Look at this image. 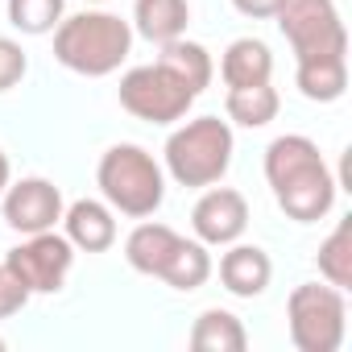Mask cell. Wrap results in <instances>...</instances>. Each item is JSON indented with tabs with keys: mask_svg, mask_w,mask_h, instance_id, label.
<instances>
[{
	"mask_svg": "<svg viewBox=\"0 0 352 352\" xmlns=\"http://www.w3.org/2000/svg\"><path fill=\"white\" fill-rule=\"evenodd\" d=\"M25 71H30V54L21 50V42L0 38V96L13 91V87L25 79Z\"/></svg>",
	"mask_w": 352,
	"mask_h": 352,
	"instance_id": "23",
	"label": "cell"
},
{
	"mask_svg": "<svg viewBox=\"0 0 352 352\" xmlns=\"http://www.w3.org/2000/svg\"><path fill=\"white\" fill-rule=\"evenodd\" d=\"M133 38L137 34L124 17L104 13V9H87V13L63 17L54 25V58L83 79H104V75L124 67Z\"/></svg>",
	"mask_w": 352,
	"mask_h": 352,
	"instance_id": "2",
	"label": "cell"
},
{
	"mask_svg": "<svg viewBox=\"0 0 352 352\" xmlns=\"http://www.w3.org/2000/svg\"><path fill=\"white\" fill-rule=\"evenodd\" d=\"M96 187H100V195L112 212H120L129 220H145L166 199V170L149 149H141L133 141H120V145L100 153Z\"/></svg>",
	"mask_w": 352,
	"mask_h": 352,
	"instance_id": "4",
	"label": "cell"
},
{
	"mask_svg": "<svg viewBox=\"0 0 352 352\" xmlns=\"http://www.w3.org/2000/svg\"><path fill=\"white\" fill-rule=\"evenodd\" d=\"M179 232H174L170 224H153V220H145V224H137L129 236H124V261L137 270V274H145V278H157L162 274V265L170 261V253L179 249Z\"/></svg>",
	"mask_w": 352,
	"mask_h": 352,
	"instance_id": "14",
	"label": "cell"
},
{
	"mask_svg": "<svg viewBox=\"0 0 352 352\" xmlns=\"http://www.w3.org/2000/svg\"><path fill=\"white\" fill-rule=\"evenodd\" d=\"M274 21L294 58H348V30L336 0H282Z\"/></svg>",
	"mask_w": 352,
	"mask_h": 352,
	"instance_id": "7",
	"label": "cell"
},
{
	"mask_svg": "<svg viewBox=\"0 0 352 352\" xmlns=\"http://www.w3.org/2000/svg\"><path fill=\"white\" fill-rule=\"evenodd\" d=\"M87 5H104V0H87Z\"/></svg>",
	"mask_w": 352,
	"mask_h": 352,
	"instance_id": "27",
	"label": "cell"
},
{
	"mask_svg": "<svg viewBox=\"0 0 352 352\" xmlns=\"http://www.w3.org/2000/svg\"><path fill=\"white\" fill-rule=\"evenodd\" d=\"M191 228L195 241H204L208 249H224L232 241L245 236L249 228V199L232 187H204V195L191 208Z\"/></svg>",
	"mask_w": 352,
	"mask_h": 352,
	"instance_id": "10",
	"label": "cell"
},
{
	"mask_svg": "<svg viewBox=\"0 0 352 352\" xmlns=\"http://www.w3.org/2000/svg\"><path fill=\"white\" fill-rule=\"evenodd\" d=\"M63 191L50 183V179H38V174H30V179H17L5 187V195H0V212H5V224L21 236H34V232H50L58 228L63 220Z\"/></svg>",
	"mask_w": 352,
	"mask_h": 352,
	"instance_id": "9",
	"label": "cell"
},
{
	"mask_svg": "<svg viewBox=\"0 0 352 352\" xmlns=\"http://www.w3.org/2000/svg\"><path fill=\"white\" fill-rule=\"evenodd\" d=\"M0 348H5V340H0Z\"/></svg>",
	"mask_w": 352,
	"mask_h": 352,
	"instance_id": "28",
	"label": "cell"
},
{
	"mask_svg": "<svg viewBox=\"0 0 352 352\" xmlns=\"http://www.w3.org/2000/svg\"><path fill=\"white\" fill-rule=\"evenodd\" d=\"M212 253H208V245L204 241H179V249L170 253V261L162 265V282L170 286V290H179V294H191V290H199L208 278H212Z\"/></svg>",
	"mask_w": 352,
	"mask_h": 352,
	"instance_id": "19",
	"label": "cell"
},
{
	"mask_svg": "<svg viewBox=\"0 0 352 352\" xmlns=\"http://www.w3.org/2000/svg\"><path fill=\"white\" fill-rule=\"evenodd\" d=\"M232 9L249 21H270L278 9H282V0H232Z\"/></svg>",
	"mask_w": 352,
	"mask_h": 352,
	"instance_id": "25",
	"label": "cell"
},
{
	"mask_svg": "<svg viewBox=\"0 0 352 352\" xmlns=\"http://www.w3.org/2000/svg\"><path fill=\"white\" fill-rule=\"evenodd\" d=\"M191 348L195 352H245L249 348V331H245V323L232 311L208 307L191 323Z\"/></svg>",
	"mask_w": 352,
	"mask_h": 352,
	"instance_id": "18",
	"label": "cell"
},
{
	"mask_svg": "<svg viewBox=\"0 0 352 352\" xmlns=\"http://www.w3.org/2000/svg\"><path fill=\"white\" fill-rule=\"evenodd\" d=\"M294 83L311 104H336L348 91V58H294Z\"/></svg>",
	"mask_w": 352,
	"mask_h": 352,
	"instance_id": "16",
	"label": "cell"
},
{
	"mask_svg": "<svg viewBox=\"0 0 352 352\" xmlns=\"http://www.w3.org/2000/svg\"><path fill=\"white\" fill-rule=\"evenodd\" d=\"M58 224L79 253H104L116 245V212L104 199H75L71 208H63Z\"/></svg>",
	"mask_w": 352,
	"mask_h": 352,
	"instance_id": "12",
	"label": "cell"
},
{
	"mask_svg": "<svg viewBox=\"0 0 352 352\" xmlns=\"http://www.w3.org/2000/svg\"><path fill=\"white\" fill-rule=\"evenodd\" d=\"M157 63L170 67V71L179 75L195 96H204V91L212 87V75H216V63H212L208 46L191 42L187 34H183V38H174V42H166V46H157Z\"/></svg>",
	"mask_w": 352,
	"mask_h": 352,
	"instance_id": "17",
	"label": "cell"
},
{
	"mask_svg": "<svg viewBox=\"0 0 352 352\" xmlns=\"http://www.w3.org/2000/svg\"><path fill=\"white\" fill-rule=\"evenodd\" d=\"M282 108V96L274 83H257V87H228L224 96V112L232 124L241 129H265Z\"/></svg>",
	"mask_w": 352,
	"mask_h": 352,
	"instance_id": "20",
	"label": "cell"
},
{
	"mask_svg": "<svg viewBox=\"0 0 352 352\" xmlns=\"http://www.w3.org/2000/svg\"><path fill=\"white\" fill-rule=\"evenodd\" d=\"M232 149H236V137H232L228 120H220V116H191L187 120L183 116V124L166 137L162 170L179 187L204 191V187L220 183L224 174H228Z\"/></svg>",
	"mask_w": 352,
	"mask_h": 352,
	"instance_id": "3",
	"label": "cell"
},
{
	"mask_svg": "<svg viewBox=\"0 0 352 352\" xmlns=\"http://www.w3.org/2000/svg\"><path fill=\"white\" fill-rule=\"evenodd\" d=\"M34 294L25 290V282L5 265V261H0V319H9V315H17L25 302H30Z\"/></svg>",
	"mask_w": 352,
	"mask_h": 352,
	"instance_id": "24",
	"label": "cell"
},
{
	"mask_svg": "<svg viewBox=\"0 0 352 352\" xmlns=\"http://www.w3.org/2000/svg\"><path fill=\"white\" fill-rule=\"evenodd\" d=\"M13 183V162H9V153L0 149V195H5V187Z\"/></svg>",
	"mask_w": 352,
	"mask_h": 352,
	"instance_id": "26",
	"label": "cell"
},
{
	"mask_svg": "<svg viewBox=\"0 0 352 352\" xmlns=\"http://www.w3.org/2000/svg\"><path fill=\"white\" fill-rule=\"evenodd\" d=\"M220 79L228 87H257L274 79V54L261 38H236L220 58Z\"/></svg>",
	"mask_w": 352,
	"mask_h": 352,
	"instance_id": "15",
	"label": "cell"
},
{
	"mask_svg": "<svg viewBox=\"0 0 352 352\" xmlns=\"http://www.w3.org/2000/svg\"><path fill=\"white\" fill-rule=\"evenodd\" d=\"M286 327L298 352H340L348 336V302L331 282H302L286 298Z\"/></svg>",
	"mask_w": 352,
	"mask_h": 352,
	"instance_id": "5",
	"label": "cell"
},
{
	"mask_svg": "<svg viewBox=\"0 0 352 352\" xmlns=\"http://www.w3.org/2000/svg\"><path fill=\"white\" fill-rule=\"evenodd\" d=\"M9 25L30 34V38H46L54 34V25L67 13V0H9Z\"/></svg>",
	"mask_w": 352,
	"mask_h": 352,
	"instance_id": "22",
	"label": "cell"
},
{
	"mask_svg": "<svg viewBox=\"0 0 352 352\" xmlns=\"http://www.w3.org/2000/svg\"><path fill=\"white\" fill-rule=\"evenodd\" d=\"M5 265L25 282L30 294H58L67 286V274L75 265V245L63 232H34L17 249L5 253Z\"/></svg>",
	"mask_w": 352,
	"mask_h": 352,
	"instance_id": "8",
	"label": "cell"
},
{
	"mask_svg": "<svg viewBox=\"0 0 352 352\" xmlns=\"http://www.w3.org/2000/svg\"><path fill=\"white\" fill-rule=\"evenodd\" d=\"M265 183L274 191V204L286 212L294 224H315L331 212L336 204V174L323 162L319 145L302 133L274 137L265 149Z\"/></svg>",
	"mask_w": 352,
	"mask_h": 352,
	"instance_id": "1",
	"label": "cell"
},
{
	"mask_svg": "<svg viewBox=\"0 0 352 352\" xmlns=\"http://www.w3.org/2000/svg\"><path fill=\"white\" fill-rule=\"evenodd\" d=\"M191 25V5L187 0H137L133 5V34L153 42V46H166L174 38H183Z\"/></svg>",
	"mask_w": 352,
	"mask_h": 352,
	"instance_id": "13",
	"label": "cell"
},
{
	"mask_svg": "<svg viewBox=\"0 0 352 352\" xmlns=\"http://www.w3.org/2000/svg\"><path fill=\"white\" fill-rule=\"evenodd\" d=\"M270 278H274V261L261 245H224V257H220V286L232 294V298H261L270 290Z\"/></svg>",
	"mask_w": 352,
	"mask_h": 352,
	"instance_id": "11",
	"label": "cell"
},
{
	"mask_svg": "<svg viewBox=\"0 0 352 352\" xmlns=\"http://www.w3.org/2000/svg\"><path fill=\"white\" fill-rule=\"evenodd\" d=\"M319 274H323V282H331L336 290H348L352 286V216H344L336 228H331V236L319 245Z\"/></svg>",
	"mask_w": 352,
	"mask_h": 352,
	"instance_id": "21",
	"label": "cell"
},
{
	"mask_svg": "<svg viewBox=\"0 0 352 352\" xmlns=\"http://www.w3.org/2000/svg\"><path fill=\"white\" fill-rule=\"evenodd\" d=\"M120 108L145 124H174V120H183L191 112V104L199 100L179 75H174L170 67H162L157 58L145 63V67H133L120 75Z\"/></svg>",
	"mask_w": 352,
	"mask_h": 352,
	"instance_id": "6",
	"label": "cell"
}]
</instances>
